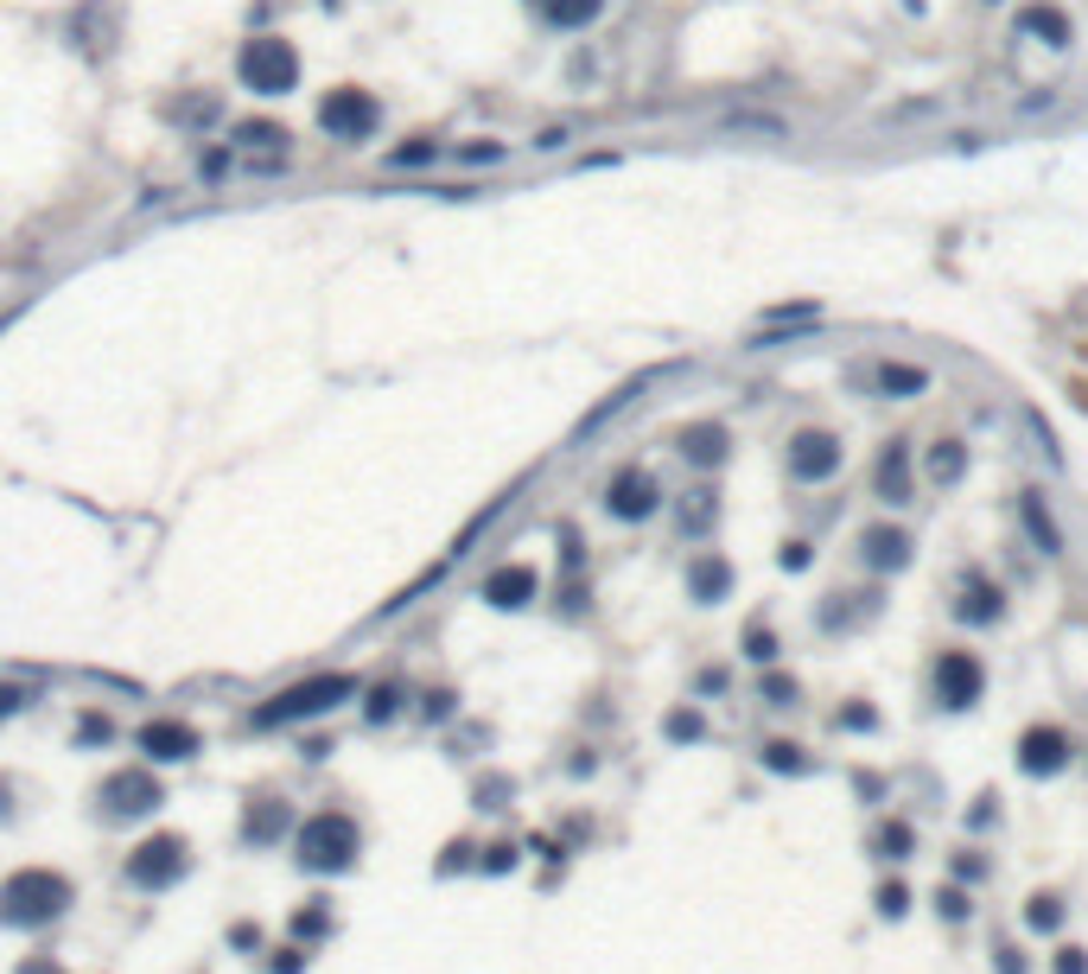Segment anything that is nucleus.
Instances as JSON below:
<instances>
[{"instance_id":"603ef678","label":"nucleus","mask_w":1088,"mask_h":974,"mask_svg":"<svg viewBox=\"0 0 1088 974\" xmlns=\"http://www.w3.org/2000/svg\"><path fill=\"white\" fill-rule=\"evenodd\" d=\"M465 159H472V166H490V159H504V147H490V141H484V147H465Z\"/></svg>"},{"instance_id":"2f4dec72","label":"nucleus","mask_w":1088,"mask_h":974,"mask_svg":"<svg viewBox=\"0 0 1088 974\" xmlns=\"http://www.w3.org/2000/svg\"><path fill=\"white\" fill-rule=\"evenodd\" d=\"M745 656L770 669L777 663V631H770V624H752V631H745Z\"/></svg>"},{"instance_id":"9d476101","label":"nucleus","mask_w":1088,"mask_h":974,"mask_svg":"<svg viewBox=\"0 0 1088 974\" xmlns=\"http://www.w3.org/2000/svg\"><path fill=\"white\" fill-rule=\"evenodd\" d=\"M1069 758H1076V739H1069L1057 719L1050 726H1025V739H1018V770L1025 777H1057Z\"/></svg>"},{"instance_id":"f03ea898","label":"nucleus","mask_w":1088,"mask_h":974,"mask_svg":"<svg viewBox=\"0 0 1088 974\" xmlns=\"http://www.w3.org/2000/svg\"><path fill=\"white\" fill-rule=\"evenodd\" d=\"M356 847H363V835H356V821L344 816V809H319V816H305L300 828H293V860H300L305 872L356 867Z\"/></svg>"},{"instance_id":"e433bc0d","label":"nucleus","mask_w":1088,"mask_h":974,"mask_svg":"<svg viewBox=\"0 0 1088 974\" xmlns=\"http://www.w3.org/2000/svg\"><path fill=\"white\" fill-rule=\"evenodd\" d=\"M76 739H83V745H108V739H115L108 714H83V719H76Z\"/></svg>"},{"instance_id":"ea45409f","label":"nucleus","mask_w":1088,"mask_h":974,"mask_svg":"<svg viewBox=\"0 0 1088 974\" xmlns=\"http://www.w3.org/2000/svg\"><path fill=\"white\" fill-rule=\"evenodd\" d=\"M999 821V796H974V809H967V828H993Z\"/></svg>"},{"instance_id":"cd10ccee","label":"nucleus","mask_w":1088,"mask_h":974,"mask_svg":"<svg viewBox=\"0 0 1088 974\" xmlns=\"http://www.w3.org/2000/svg\"><path fill=\"white\" fill-rule=\"evenodd\" d=\"M402 682H376V688H370V701H363V719H370V726H388V719H395V714H402Z\"/></svg>"},{"instance_id":"a878e982","label":"nucleus","mask_w":1088,"mask_h":974,"mask_svg":"<svg viewBox=\"0 0 1088 974\" xmlns=\"http://www.w3.org/2000/svg\"><path fill=\"white\" fill-rule=\"evenodd\" d=\"M599 7H605V0H541V13H548L555 27H567V32H573V27H592V20H599Z\"/></svg>"},{"instance_id":"dca6fc26","label":"nucleus","mask_w":1088,"mask_h":974,"mask_svg":"<svg viewBox=\"0 0 1088 974\" xmlns=\"http://www.w3.org/2000/svg\"><path fill=\"white\" fill-rule=\"evenodd\" d=\"M535 567H497L490 580H484V605H497V612H522L535 599Z\"/></svg>"},{"instance_id":"412c9836","label":"nucleus","mask_w":1088,"mask_h":974,"mask_svg":"<svg viewBox=\"0 0 1088 974\" xmlns=\"http://www.w3.org/2000/svg\"><path fill=\"white\" fill-rule=\"evenodd\" d=\"M280 835H287V802H261V809H249V821H242V841H249V847H274Z\"/></svg>"},{"instance_id":"c85d7f7f","label":"nucleus","mask_w":1088,"mask_h":974,"mask_svg":"<svg viewBox=\"0 0 1088 974\" xmlns=\"http://www.w3.org/2000/svg\"><path fill=\"white\" fill-rule=\"evenodd\" d=\"M1025 32H1044V45H1064L1069 20L1057 13V7H1032V13H1025Z\"/></svg>"},{"instance_id":"864d4df0","label":"nucleus","mask_w":1088,"mask_h":974,"mask_svg":"<svg viewBox=\"0 0 1088 974\" xmlns=\"http://www.w3.org/2000/svg\"><path fill=\"white\" fill-rule=\"evenodd\" d=\"M955 872H962V879H981V872H987V860H974V853H962V860H955Z\"/></svg>"},{"instance_id":"58836bf2","label":"nucleus","mask_w":1088,"mask_h":974,"mask_svg":"<svg viewBox=\"0 0 1088 974\" xmlns=\"http://www.w3.org/2000/svg\"><path fill=\"white\" fill-rule=\"evenodd\" d=\"M835 726H840V733H872V726H879V714H872V707H840Z\"/></svg>"},{"instance_id":"20e7f679","label":"nucleus","mask_w":1088,"mask_h":974,"mask_svg":"<svg viewBox=\"0 0 1088 974\" xmlns=\"http://www.w3.org/2000/svg\"><path fill=\"white\" fill-rule=\"evenodd\" d=\"M236 71H242V83L255 96H287L300 83V52L287 39H249L242 58H236Z\"/></svg>"},{"instance_id":"49530a36","label":"nucleus","mask_w":1088,"mask_h":974,"mask_svg":"<svg viewBox=\"0 0 1088 974\" xmlns=\"http://www.w3.org/2000/svg\"><path fill=\"white\" fill-rule=\"evenodd\" d=\"M421 714H427V719H446V714H453V688H433Z\"/></svg>"},{"instance_id":"7ed1b4c3","label":"nucleus","mask_w":1088,"mask_h":974,"mask_svg":"<svg viewBox=\"0 0 1088 974\" xmlns=\"http://www.w3.org/2000/svg\"><path fill=\"white\" fill-rule=\"evenodd\" d=\"M64 904H71V879L45 867H25L0 885V923H13V930H39V923L64 918Z\"/></svg>"},{"instance_id":"473e14b6","label":"nucleus","mask_w":1088,"mask_h":974,"mask_svg":"<svg viewBox=\"0 0 1088 974\" xmlns=\"http://www.w3.org/2000/svg\"><path fill=\"white\" fill-rule=\"evenodd\" d=\"M758 694H764V707H796V675H764L758 682Z\"/></svg>"},{"instance_id":"4c0bfd02","label":"nucleus","mask_w":1088,"mask_h":974,"mask_svg":"<svg viewBox=\"0 0 1088 974\" xmlns=\"http://www.w3.org/2000/svg\"><path fill=\"white\" fill-rule=\"evenodd\" d=\"M809 561H815L809 541H784V548H777V567H784V573H802Z\"/></svg>"},{"instance_id":"4be33fe9","label":"nucleus","mask_w":1088,"mask_h":974,"mask_svg":"<svg viewBox=\"0 0 1088 974\" xmlns=\"http://www.w3.org/2000/svg\"><path fill=\"white\" fill-rule=\"evenodd\" d=\"M911 847H916V828L904 816H891V821L872 828V853H879V860H911Z\"/></svg>"},{"instance_id":"f3484780","label":"nucleus","mask_w":1088,"mask_h":974,"mask_svg":"<svg viewBox=\"0 0 1088 974\" xmlns=\"http://www.w3.org/2000/svg\"><path fill=\"white\" fill-rule=\"evenodd\" d=\"M726 446H733V434H726L719 421H694V427H682V459L701 465V472H713V465L726 459Z\"/></svg>"},{"instance_id":"72a5a7b5","label":"nucleus","mask_w":1088,"mask_h":974,"mask_svg":"<svg viewBox=\"0 0 1088 974\" xmlns=\"http://www.w3.org/2000/svg\"><path fill=\"white\" fill-rule=\"evenodd\" d=\"M967 911H974V904H967V892H962V885H942V892H936V918H949V923H967Z\"/></svg>"},{"instance_id":"09e8293b","label":"nucleus","mask_w":1088,"mask_h":974,"mask_svg":"<svg viewBox=\"0 0 1088 974\" xmlns=\"http://www.w3.org/2000/svg\"><path fill=\"white\" fill-rule=\"evenodd\" d=\"M293 930H300V936H325V911H300Z\"/></svg>"},{"instance_id":"c03bdc74","label":"nucleus","mask_w":1088,"mask_h":974,"mask_svg":"<svg viewBox=\"0 0 1088 974\" xmlns=\"http://www.w3.org/2000/svg\"><path fill=\"white\" fill-rule=\"evenodd\" d=\"M472 853H478L472 841H453V847H446V860H439V872H453V867H472Z\"/></svg>"},{"instance_id":"39448f33","label":"nucleus","mask_w":1088,"mask_h":974,"mask_svg":"<svg viewBox=\"0 0 1088 974\" xmlns=\"http://www.w3.org/2000/svg\"><path fill=\"white\" fill-rule=\"evenodd\" d=\"M930 688H936V707H949V714H967V707L987 694V663H981L974 650H942V656H936V675H930Z\"/></svg>"},{"instance_id":"a18cd8bd","label":"nucleus","mask_w":1088,"mask_h":974,"mask_svg":"<svg viewBox=\"0 0 1088 974\" xmlns=\"http://www.w3.org/2000/svg\"><path fill=\"white\" fill-rule=\"evenodd\" d=\"M25 707V688H13V682H0V719H13Z\"/></svg>"},{"instance_id":"37998d69","label":"nucleus","mask_w":1088,"mask_h":974,"mask_svg":"<svg viewBox=\"0 0 1088 974\" xmlns=\"http://www.w3.org/2000/svg\"><path fill=\"white\" fill-rule=\"evenodd\" d=\"M1057 974H1088V949H1057Z\"/></svg>"},{"instance_id":"393cba45","label":"nucleus","mask_w":1088,"mask_h":974,"mask_svg":"<svg viewBox=\"0 0 1088 974\" xmlns=\"http://www.w3.org/2000/svg\"><path fill=\"white\" fill-rule=\"evenodd\" d=\"M764 770H777V777H802V770H815V758L796 739H770V745H764Z\"/></svg>"},{"instance_id":"6e6552de","label":"nucleus","mask_w":1088,"mask_h":974,"mask_svg":"<svg viewBox=\"0 0 1088 974\" xmlns=\"http://www.w3.org/2000/svg\"><path fill=\"white\" fill-rule=\"evenodd\" d=\"M382 122L376 96H363V90H331L325 103H319V128L338 134V141H363V134Z\"/></svg>"},{"instance_id":"1a4fd4ad","label":"nucleus","mask_w":1088,"mask_h":974,"mask_svg":"<svg viewBox=\"0 0 1088 974\" xmlns=\"http://www.w3.org/2000/svg\"><path fill=\"white\" fill-rule=\"evenodd\" d=\"M102 809H108V821L153 816V809H159V777H153V770H115V777L102 784Z\"/></svg>"},{"instance_id":"aec40b11","label":"nucleus","mask_w":1088,"mask_h":974,"mask_svg":"<svg viewBox=\"0 0 1088 974\" xmlns=\"http://www.w3.org/2000/svg\"><path fill=\"white\" fill-rule=\"evenodd\" d=\"M872 383H879V395H898V402H904V395H923V388H930V370H916V363H879Z\"/></svg>"},{"instance_id":"4468645a","label":"nucleus","mask_w":1088,"mask_h":974,"mask_svg":"<svg viewBox=\"0 0 1088 974\" xmlns=\"http://www.w3.org/2000/svg\"><path fill=\"white\" fill-rule=\"evenodd\" d=\"M911 446L904 439H891L885 453H879V465H872V490L885 497V504H911Z\"/></svg>"},{"instance_id":"6ab92c4d","label":"nucleus","mask_w":1088,"mask_h":974,"mask_svg":"<svg viewBox=\"0 0 1088 974\" xmlns=\"http://www.w3.org/2000/svg\"><path fill=\"white\" fill-rule=\"evenodd\" d=\"M1018 516H1025V536H1032V541L1044 548V555L1057 561V555H1064V529H1057V516L1044 510V497H1038V490H1018Z\"/></svg>"},{"instance_id":"7c9ffc66","label":"nucleus","mask_w":1088,"mask_h":974,"mask_svg":"<svg viewBox=\"0 0 1088 974\" xmlns=\"http://www.w3.org/2000/svg\"><path fill=\"white\" fill-rule=\"evenodd\" d=\"M872 904H879V918H904V911H911V885H904V879H885V885L872 892Z\"/></svg>"},{"instance_id":"3c124183","label":"nucleus","mask_w":1088,"mask_h":974,"mask_svg":"<svg viewBox=\"0 0 1088 974\" xmlns=\"http://www.w3.org/2000/svg\"><path fill=\"white\" fill-rule=\"evenodd\" d=\"M229 943H236V949H261V930H255V923H236V930H229Z\"/></svg>"},{"instance_id":"c756f323","label":"nucleus","mask_w":1088,"mask_h":974,"mask_svg":"<svg viewBox=\"0 0 1088 974\" xmlns=\"http://www.w3.org/2000/svg\"><path fill=\"white\" fill-rule=\"evenodd\" d=\"M662 733H669L675 745H694V739H707V719L694 714V707H675V714L662 719Z\"/></svg>"},{"instance_id":"b1692460","label":"nucleus","mask_w":1088,"mask_h":974,"mask_svg":"<svg viewBox=\"0 0 1088 974\" xmlns=\"http://www.w3.org/2000/svg\"><path fill=\"white\" fill-rule=\"evenodd\" d=\"M930 478H936V485H962L967 478V446L962 439H936V446H930Z\"/></svg>"},{"instance_id":"423d86ee","label":"nucleus","mask_w":1088,"mask_h":974,"mask_svg":"<svg viewBox=\"0 0 1088 974\" xmlns=\"http://www.w3.org/2000/svg\"><path fill=\"white\" fill-rule=\"evenodd\" d=\"M840 465H847V446H840V434L802 427V434L789 439V478H796V485H828Z\"/></svg>"},{"instance_id":"79ce46f5","label":"nucleus","mask_w":1088,"mask_h":974,"mask_svg":"<svg viewBox=\"0 0 1088 974\" xmlns=\"http://www.w3.org/2000/svg\"><path fill=\"white\" fill-rule=\"evenodd\" d=\"M427 159H433V147H427V141H414V147H395L388 166H427Z\"/></svg>"},{"instance_id":"f704fd0d","label":"nucleus","mask_w":1088,"mask_h":974,"mask_svg":"<svg viewBox=\"0 0 1088 974\" xmlns=\"http://www.w3.org/2000/svg\"><path fill=\"white\" fill-rule=\"evenodd\" d=\"M236 141H242V147H280L287 134H280L274 122H242V128H236Z\"/></svg>"},{"instance_id":"2eb2a0df","label":"nucleus","mask_w":1088,"mask_h":974,"mask_svg":"<svg viewBox=\"0 0 1088 974\" xmlns=\"http://www.w3.org/2000/svg\"><path fill=\"white\" fill-rule=\"evenodd\" d=\"M141 752L159 758V765H173V758H191V752H198V733H191L185 719H147V726H141Z\"/></svg>"},{"instance_id":"f257e3e1","label":"nucleus","mask_w":1088,"mask_h":974,"mask_svg":"<svg viewBox=\"0 0 1088 974\" xmlns=\"http://www.w3.org/2000/svg\"><path fill=\"white\" fill-rule=\"evenodd\" d=\"M344 701H356V675H312V682L280 688L268 707H255L249 726H255V733H280V726L319 719V714H331V707H344Z\"/></svg>"},{"instance_id":"de8ad7c7","label":"nucleus","mask_w":1088,"mask_h":974,"mask_svg":"<svg viewBox=\"0 0 1088 974\" xmlns=\"http://www.w3.org/2000/svg\"><path fill=\"white\" fill-rule=\"evenodd\" d=\"M993 962H999V974H1025V955H1018L1013 943H999V949H993Z\"/></svg>"},{"instance_id":"8fccbe9b","label":"nucleus","mask_w":1088,"mask_h":974,"mask_svg":"<svg viewBox=\"0 0 1088 974\" xmlns=\"http://www.w3.org/2000/svg\"><path fill=\"white\" fill-rule=\"evenodd\" d=\"M300 968H305L300 949H274V974H300Z\"/></svg>"},{"instance_id":"9b49d317","label":"nucleus","mask_w":1088,"mask_h":974,"mask_svg":"<svg viewBox=\"0 0 1088 974\" xmlns=\"http://www.w3.org/2000/svg\"><path fill=\"white\" fill-rule=\"evenodd\" d=\"M605 510L618 516V522H650V516L662 510V485L650 478V472H636V465H631V472H618V478L605 485Z\"/></svg>"},{"instance_id":"bb28decb","label":"nucleus","mask_w":1088,"mask_h":974,"mask_svg":"<svg viewBox=\"0 0 1088 974\" xmlns=\"http://www.w3.org/2000/svg\"><path fill=\"white\" fill-rule=\"evenodd\" d=\"M1025 923H1032L1038 936L1064 930V898H1057V892H1032V898H1025Z\"/></svg>"},{"instance_id":"f8f14e48","label":"nucleus","mask_w":1088,"mask_h":974,"mask_svg":"<svg viewBox=\"0 0 1088 974\" xmlns=\"http://www.w3.org/2000/svg\"><path fill=\"white\" fill-rule=\"evenodd\" d=\"M911 548H916V541L904 536V529L872 522V529L860 536V561L872 567V573H904V567H911Z\"/></svg>"},{"instance_id":"a19ab883","label":"nucleus","mask_w":1088,"mask_h":974,"mask_svg":"<svg viewBox=\"0 0 1088 974\" xmlns=\"http://www.w3.org/2000/svg\"><path fill=\"white\" fill-rule=\"evenodd\" d=\"M509 867H516V847H509V841L484 847V872H509Z\"/></svg>"},{"instance_id":"5701e85b","label":"nucleus","mask_w":1088,"mask_h":974,"mask_svg":"<svg viewBox=\"0 0 1088 974\" xmlns=\"http://www.w3.org/2000/svg\"><path fill=\"white\" fill-rule=\"evenodd\" d=\"M713 522H719V497L707 485L687 490L682 497V536H713Z\"/></svg>"},{"instance_id":"0eeeda50","label":"nucleus","mask_w":1088,"mask_h":974,"mask_svg":"<svg viewBox=\"0 0 1088 974\" xmlns=\"http://www.w3.org/2000/svg\"><path fill=\"white\" fill-rule=\"evenodd\" d=\"M178 872H185V841L178 835H153L127 853V879L141 885V892H159V885H173Z\"/></svg>"},{"instance_id":"c9c22d12","label":"nucleus","mask_w":1088,"mask_h":974,"mask_svg":"<svg viewBox=\"0 0 1088 974\" xmlns=\"http://www.w3.org/2000/svg\"><path fill=\"white\" fill-rule=\"evenodd\" d=\"M509 796H516L509 777H478V809H504Z\"/></svg>"},{"instance_id":"a211bd4d","label":"nucleus","mask_w":1088,"mask_h":974,"mask_svg":"<svg viewBox=\"0 0 1088 974\" xmlns=\"http://www.w3.org/2000/svg\"><path fill=\"white\" fill-rule=\"evenodd\" d=\"M955 618H962V624H999V618H1006V592H999V587H987V580H974V573H967L962 599H955Z\"/></svg>"},{"instance_id":"ddd939ff","label":"nucleus","mask_w":1088,"mask_h":974,"mask_svg":"<svg viewBox=\"0 0 1088 974\" xmlns=\"http://www.w3.org/2000/svg\"><path fill=\"white\" fill-rule=\"evenodd\" d=\"M726 592H733V561L701 548V555L687 561V599H694V605H719Z\"/></svg>"}]
</instances>
